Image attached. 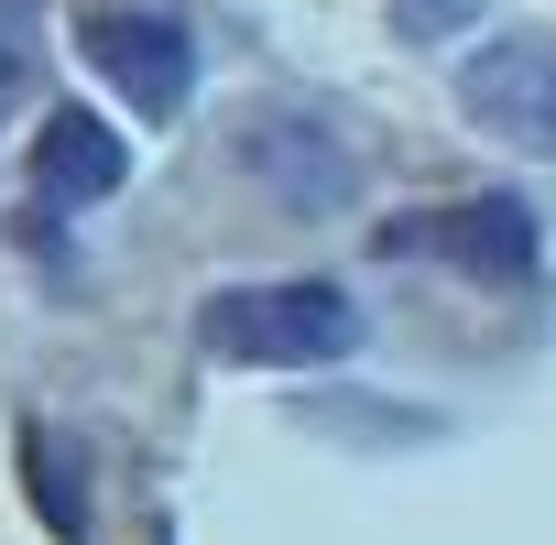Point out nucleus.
Returning a JSON list of instances; mask_svg holds the SVG:
<instances>
[{"label": "nucleus", "instance_id": "1", "mask_svg": "<svg viewBox=\"0 0 556 545\" xmlns=\"http://www.w3.org/2000/svg\"><path fill=\"white\" fill-rule=\"evenodd\" d=\"M197 339H207V360H240V371H317V360H350L361 350V295L328 284V272L218 284L197 306Z\"/></svg>", "mask_w": 556, "mask_h": 545}, {"label": "nucleus", "instance_id": "2", "mask_svg": "<svg viewBox=\"0 0 556 545\" xmlns=\"http://www.w3.org/2000/svg\"><path fill=\"white\" fill-rule=\"evenodd\" d=\"M382 251L393 262H447V272H469V284H534L545 229H534L523 197H458V207L382 218Z\"/></svg>", "mask_w": 556, "mask_h": 545}, {"label": "nucleus", "instance_id": "3", "mask_svg": "<svg viewBox=\"0 0 556 545\" xmlns=\"http://www.w3.org/2000/svg\"><path fill=\"white\" fill-rule=\"evenodd\" d=\"M77 45H88V66L121 88V110H142V121H186V99H197V34H186L175 12L110 0V12L77 23Z\"/></svg>", "mask_w": 556, "mask_h": 545}, {"label": "nucleus", "instance_id": "4", "mask_svg": "<svg viewBox=\"0 0 556 545\" xmlns=\"http://www.w3.org/2000/svg\"><path fill=\"white\" fill-rule=\"evenodd\" d=\"M458 110L513 153H556V34H502L458 66Z\"/></svg>", "mask_w": 556, "mask_h": 545}, {"label": "nucleus", "instance_id": "5", "mask_svg": "<svg viewBox=\"0 0 556 545\" xmlns=\"http://www.w3.org/2000/svg\"><path fill=\"white\" fill-rule=\"evenodd\" d=\"M240 164L285 197L295 218H328V207H350L361 197V153L317 121V110H262L251 131H240Z\"/></svg>", "mask_w": 556, "mask_h": 545}, {"label": "nucleus", "instance_id": "6", "mask_svg": "<svg viewBox=\"0 0 556 545\" xmlns=\"http://www.w3.org/2000/svg\"><path fill=\"white\" fill-rule=\"evenodd\" d=\"M121 186H131V142H121L99 110H77V99H66V110L34 131V197H45V207H66V218H88V207H110Z\"/></svg>", "mask_w": 556, "mask_h": 545}, {"label": "nucleus", "instance_id": "7", "mask_svg": "<svg viewBox=\"0 0 556 545\" xmlns=\"http://www.w3.org/2000/svg\"><path fill=\"white\" fill-rule=\"evenodd\" d=\"M23 447H34V480H45V523H55L66 545H88V502H77V458H66V480H55V436L34 426Z\"/></svg>", "mask_w": 556, "mask_h": 545}, {"label": "nucleus", "instance_id": "8", "mask_svg": "<svg viewBox=\"0 0 556 545\" xmlns=\"http://www.w3.org/2000/svg\"><path fill=\"white\" fill-rule=\"evenodd\" d=\"M480 12H491V0H393V34L404 45H458Z\"/></svg>", "mask_w": 556, "mask_h": 545}, {"label": "nucleus", "instance_id": "9", "mask_svg": "<svg viewBox=\"0 0 556 545\" xmlns=\"http://www.w3.org/2000/svg\"><path fill=\"white\" fill-rule=\"evenodd\" d=\"M12 12H23V0H0V110L23 99V66H34V45H23V23H12Z\"/></svg>", "mask_w": 556, "mask_h": 545}]
</instances>
